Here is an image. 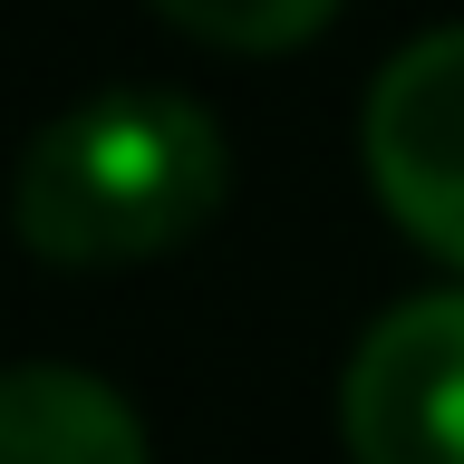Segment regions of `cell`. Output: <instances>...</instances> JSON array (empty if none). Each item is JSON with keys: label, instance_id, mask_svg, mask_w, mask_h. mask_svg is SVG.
Here are the masks:
<instances>
[{"label": "cell", "instance_id": "1", "mask_svg": "<svg viewBox=\"0 0 464 464\" xmlns=\"http://www.w3.org/2000/svg\"><path fill=\"white\" fill-rule=\"evenodd\" d=\"M20 242L68 271L155 261L223 203V126L174 87H107L20 155Z\"/></svg>", "mask_w": 464, "mask_h": 464}, {"label": "cell", "instance_id": "2", "mask_svg": "<svg viewBox=\"0 0 464 464\" xmlns=\"http://www.w3.org/2000/svg\"><path fill=\"white\" fill-rule=\"evenodd\" d=\"M348 464H464V290L387 310L339 387Z\"/></svg>", "mask_w": 464, "mask_h": 464}, {"label": "cell", "instance_id": "3", "mask_svg": "<svg viewBox=\"0 0 464 464\" xmlns=\"http://www.w3.org/2000/svg\"><path fill=\"white\" fill-rule=\"evenodd\" d=\"M368 174L426 252L464 261V29H435L416 49L387 58L368 87Z\"/></svg>", "mask_w": 464, "mask_h": 464}, {"label": "cell", "instance_id": "4", "mask_svg": "<svg viewBox=\"0 0 464 464\" xmlns=\"http://www.w3.org/2000/svg\"><path fill=\"white\" fill-rule=\"evenodd\" d=\"M0 464H145V426L87 368H0Z\"/></svg>", "mask_w": 464, "mask_h": 464}, {"label": "cell", "instance_id": "5", "mask_svg": "<svg viewBox=\"0 0 464 464\" xmlns=\"http://www.w3.org/2000/svg\"><path fill=\"white\" fill-rule=\"evenodd\" d=\"M174 29H194V39H213V49H300L310 29H329V10L339 0H155Z\"/></svg>", "mask_w": 464, "mask_h": 464}]
</instances>
